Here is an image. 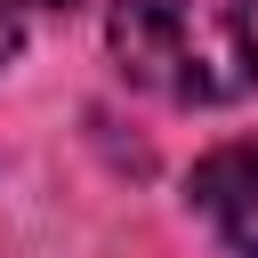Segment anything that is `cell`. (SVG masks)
I'll return each mask as SVG.
<instances>
[{"label":"cell","mask_w":258,"mask_h":258,"mask_svg":"<svg viewBox=\"0 0 258 258\" xmlns=\"http://www.w3.org/2000/svg\"><path fill=\"white\" fill-rule=\"evenodd\" d=\"M32 8H73V0H32Z\"/></svg>","instance_id":"277c9868"},{"label":"cell","mask_w":258,"mask_h":258,"mask_svg":"<svg viewBox=\"0 0 258 258\" xmlns=\"http://www.w3.org/2000/svg\"><path fill=\"white\" fill-rule=\"evenodd\" d=\"M194 210L226 234V250L258 258V137H234L194 169Z\"/></svg>","instance_id":"7a4b0ae2"},{"label":"cell","mask_w":258,"mask_h":258,"mask_svg":"<svg viewBox=\"0 0 258 258\" xmlns=\"http://www.w3.org/2000/svg\"><path fill=\"white\" fill-rule=\"evenodd\" d=\"M113 56L169 105H226L258 81L250 0H113Z\"/></svg>","instance_id":"6da1fadb"},{"label":"cell","mask_w":258,"mask_h":258,"mask_svg":"<svg viewBox=\"0 0 258 258\" xmlns=\"http://www.w3.org/2000/svg\"><path fill=\"white\" fill-rule=\"evenodd\" d=\"M8 56H16V16L0 8V64H8Z\"/></svg>","instance_id":"3957f363"}]
</instances>
